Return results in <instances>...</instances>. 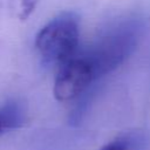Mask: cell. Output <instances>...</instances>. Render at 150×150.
Listing matches in <instances>:
<instances>
[{"instance_id":"5b68a950","label":"cell","mask_w":150,"mask_h":150,"mask_svg":"<svg viewBox=\"0 0 150 150\" xmlns=\"http://www.w3.org/2000/svg\"><path fill=\"white\" fill-rule=\"evenodd\" d=\"M137 137L138 134H128L125 136H121L112 142L105 144L100 150H131Z\"/></svg>"},{"instance_id":"3957f363","label":"cell","mask_w":150,"mask_h":150,"mask_svg":"<svg viewBox=\"0 0 150 150\" xmlns=\"http://www.w3.org/2000/svg\"><path fill=\"white\" fill-rule=\"evenodd\" d=\"M96 82L89 60L82 50L57 67L54 81V96L57 101H70L82 95Z\"/></svg>"},{"instance_id":"7a4b0ae2","label":"cell","mask_w":150,"mask_h":150,"mask_svg":"<svg viewBox=\"0 0 150 150\" xmlns=\"http://www.w3.org/2000/svg\"><path fill=\"white\" fill-rule=\"evenodd\" d=\"M79 16L74 12H63L40 29L35 47L45 64L60 67L79 52Z\"/></svg>"},{"instance_id":"6da1fadb","label":"cell","mask_w":150,"mask_h":150,"mask_svg":"<svg viewBox=\"0 0 150 150\" xmlns=\"http://www.w3.org/2000/svg\"><path fill=\"white\" fill-rule=\"evenodd\" d=\"M145 26L142 19L123 20L82 50L93 67L96 81L115 70L132 54Z\"/></svg>"},{"instance_id":"277c9868","label":"cell","mask_w":150,"mask_h":150,"mask_svg":"<svg viewBox=\"0 0 150 150\" xmlns=\"http://www.w3.org/2000/svg\"><path fill=\"white\" fill-rule=\"evenodd\" d=\"M26 118V109L19 101L11 100L0 107V136L21 127Z\"/></svg>"},{"instance_id":"8992f818","label":"cell","mask_w":150,"mask_h":150,"mask_svg":"<svg viewBox=\"0 0 150 150\" xmlns=\"http://www.w3.org/2000/svg\"><path fill=\"white\" fill-rule=\"evenodd\" d=\"M19 2H20L19 18H20V20H26L34 12L39 0H19Z\"/></svg>"}]
</instances>
